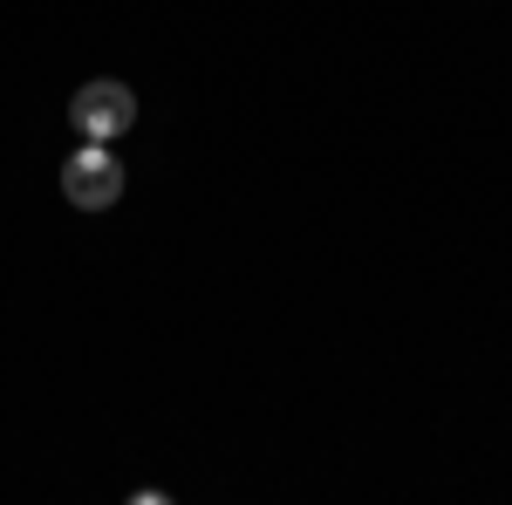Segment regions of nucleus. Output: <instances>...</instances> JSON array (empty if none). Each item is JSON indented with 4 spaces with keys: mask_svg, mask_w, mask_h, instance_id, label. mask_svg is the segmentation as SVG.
<instances>
[{
    "mask_svg": "<svg viewBox=\"0 0 512 505\" xmlns=\"http://www.w3.org/2000/svg\"><path fill=\"white\" fill-rule=\"evenodd\" d=\"M69 123H76L89 144H117L123 130L137 123V96L123 89V82H82L76 89V103H69Z\"/></svg>",
    "mask_w": 512,
    "mask_h": 505,
    "instance_id": "f03ea898",
    "label": "nucleus"
},
{
    "mask_svg": "<svg viewBox=\"0 0 512 505\" xmlns=\"http://www.w3.org/2000/svg\"><path fill=\"white\" fill-rule=\"evenodd\" d=\"M62 198H69L76 212H110V205L123 198V164H117V151L82 137V151L62 157Z\"/></svg>",
    "mask_w": 512,
    "mask_h": 505,
    "instance_id": "f257e3e1",
    "label": "nucleus"
}]
</instances>
